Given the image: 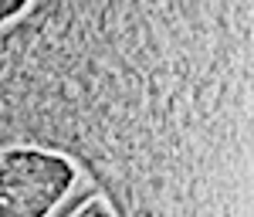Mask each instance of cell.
<instances>
[{"label":"cell","mask_w":254,"mask_h":217,"mask_svg":"<svg viewBox=\"0 0 254 217\" xmlns=\"http://www.w3.org/2000/svg\"><path fill=\"white\" fill-rule=\"evenodd\" d=\"M78 163L51 146L14 143L0 149V217H55L78 187Z\"/></svg>","instance_id":"obj_1"},{"label":"cell","mask_w":254,"mask_h":217,"mask_svg":"<svg viewBox=\"0 0 254 217\" xmlns=\"http://www.w3.org/2000/svg\"><path fill=\"white\" fill-rule=\"evenodd\" d=\"M31 3L34 0H0V27H7V24H14L17 17H24L31 10Z\"/></svg>","instance_id":"obj_3"},{"label":"cell","mask_w":254,"mask_h":217,"mask_svg":"<svg viewBox=\"0 0 254 217\" xmlns=\"http://www.w3.org/2000/svg\"><path fill=\"white\" fill-rule=\"evenodd\" d=\"M64 217H122V214H119L116 200L109 197L105 190H92V194L75 200Z\"/></svg>","instance_id":"obj_2"}]
</instances>
